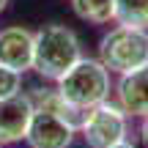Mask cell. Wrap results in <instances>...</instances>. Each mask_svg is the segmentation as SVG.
<instances>
[{"label": "cell", "instance_id": "cell-9", "mask_svg": "<svg viewBox=\"0 0 148 148\" xmlns=\"http://www.w3.org/2000/svg\"><path fill=\"white\" fill-rule=\"evenodd\" d=\"M71 8L85 22L107 25L112 19V14H115V0H71Z\"/></svg>", "mask_w": 148, "mask_h": 148}, {"label": "cell", "instance_id": "cell-10", "mask_svg": "<svg viewBox=\"0 0 148 148\" xmlns=\"http://www.w3.org/2000/svg\"><path fill=\"white\" fill-rule=\"evenodd\" d=\"M112 19L129 27H148V0H115Z\"/></svg>", "mask_w": 148, "mask_h": 148}, {"label": "cell", "instance_id": "cell-6", "mask_svg": "<svg viewBox=\"0 0 148 148\" xmlns=\"http://www.w3.org/2000/svg\"><path fill=\"white\" fill-rule=\"evenodd\" d=\"M33 118V99L19 90L16 96L0 99V143L8 145L25 140V132Z\"/></svg>", "mask_w": 148, "mask_h": 148}, {"label": "cell", "instance_id": "cell-8", "mask_svg": "<svg viewBox=\"0 0 148 148\" xmlns=\"http://www.w3.org/2000/svg\"><path fill=\"white\" fill-rule=\"evenodd\" d=\"M0 63L19 74L33 69V33L16 25L0 30Z\"/></svg>", "mask_w": 148, "mask_h": 148}, {"label": "cell", "instance_id": "cell-12", "mask_svg": "<svg viewBox=\"0 0 148 148\" xmlns=\"http://www.w3.org/2000/svg\"><path fill=\"white\" fill-rule=\"evenodd\" d=\"M140 137H143V145L148 148V115L143 118V126H140Z\"/></svg>", "mask_w": 148, "mask_h": 148}, {"label": "cell", "instance_id": "cell-1", "mask_svg": "<svg viewBox=\"0 0 148 148\" xmlns=\"http://www.w3.org/2000/svg\"><path fill=\"white\" fill-rule=\"evenodd\" d=\"M79 58H82V47L71 27L44 25L38 33H33V69L44 79L58 82Z\"/></svg>", "mask_w": 148, "mask_h": 148}, {"label": "cell", "instance_id": "cell-2", "mask_svg": "<svg viewBox=\"0 0 148 148\" xmlns=\"http://www.w3.org/2000/svg\"><path fill=\"white\" fill-rule=\"evenodd\" d=\"M58 93L77 110H90L110 96V71L96 58H79L58 79Z\"/></svg>", "mask_w": 148, "mask_h": 148}, {"label": "cell", "instance_id": "cell-15", "mask_svg": "<svg viewBox=\"0 0 148 148\" xmlns=\"http://www.w3.org/2000/svg\"><path fill=\"white\" fill-rule=\"evenodd\" d=\"M0 148H3V143H0Z\"/></svg>", "mask_w": 148, "mask_h": 148}, {"label": "cell", "instance_id": "cell-11", "mask_svg": "<svg viewBox=\"0 0 148 148\" xmlns=\"http://www.w3.org/2000/svg\"><path fill=\"white\" fill-rule=\"evenodd\" d=\"M19 90H22V74L0 63V99L16 96Z\"/></svg>", "mask_w": 148, "mask_h": 148}, {"label": "cell", "instance_id": "cell-13", "mask_svg": "<svg viewBox=\"0 0 148 148\" xmlns=\"http://www.w3.org/2000/svg\"><path fill=\"white\" fill-rule=\"evenodd\" d=\"M107 148H134V145L129 143L126 137H123V140H118V143H112V145H107Z\"/></svg>", "mask_w": 148, "mask_h": 148}, {"label": "cell", "instance_id": "cell-14", "mask_svg": "<svg viewBox=\"0 0 148 148\" xmlns=\"http://www.w3.org/2000/svg\"><path fill=\"white\" fill-rule=\"evenodd\" d=\"M5 5H8V0H0V11H3V8H5Z\"/></svg>", "mask_w": 148, "mask_h": 148}, {"label": "cell", "instance_id": "cell-3", "mask_svg": "<svg viewBox=\"0 0 148 148\" xmlns=\"http://www.w3.org/2000/svg\"><path fill=\"white\" fill-rule=\"evenodd\" d=\"M99 60L107 66V71H115V74H126L148 66L145 27H129V25L112 27L99 44Z\"/></svg>", "mask_w": 148, "mask_h": 148}, {"label": "cell", "instance_id": "cell-4", "mask_svg": "<svg viewBox=\"0 0 148 148\" xmlns=\"http://www.w3.org/2000/svg\"><path fill=\"white\" fill-rule=\"evenodd\" d=\"M79 132H82L88 148H107L126 137V112L104 99L85 112Z\"/></svg>", "mask_w": 148, "mask_h": 148}, {"label": "cell", "instance_id": "cell-5", "mask_svg": "<svg viewBox=\"0 0 148 148\" xmlns=\"http://www.w3.org/2000/svg\"><path fill=\"white\" fill-rule=\"evenodd\" d=\"M74 134H77V129L66 118L55 115L44 107H33V118L25 132V143L30 148H71Z\"/></svg>", "mask_w": 148, "mask_h": 148}, {"label": "cell", "instance_id": "cell-7", "mask_svg": "<svg viewBox=\"0 0 148 148\" xmlns=\"http://www.w3.org/2000/svg\"><path fill=\"white\" fill-rule=\"evenodd\" d=\"M115 99L126 115H134V118L148 115V66L121 74L115 85Z\"/></svg>", "mask_w": 148, "mask_h": 148}]
</instances>
